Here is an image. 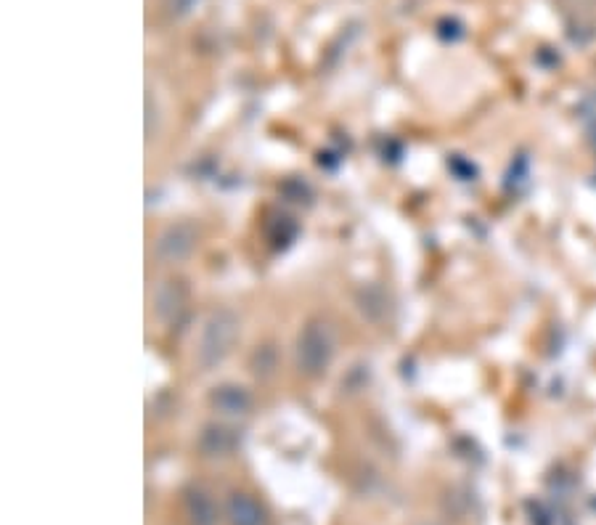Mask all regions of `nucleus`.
Listing matches in <instances>:
<instances>
[{
	"mask_svg": "<svg viewBox=\"0 0 596 525\" xmlns=\"http://www.w3.org/2000/svg\"><path fill=\"white\" fill-rule=\"evenodd\" d=\"M199 244V229L194 223H173L167 226L162 234L157 236L154 242V258L165 266H175V263H183L194 255Z\"/></svg>",
	"mask_w": 596,
	"mask_h": 525,
	"instance_id": "7ed1b4c3",
	"label": "nucleus"
},
{
	"mask_svg": "<svg viewBox=\"0 0 596 525\" xmlns=\"http://www.w3.org/2000/svg\"><path fill=\"white\" fill-rule=\"evenodd\" d=\"M183 303H186V292L178 282H165L154 295V311L165 321L175 319L183 311Z\"/></svg>",
	"mask_w": 596,
	"mask_h": 525,
	"instance_id": "423d86ee",
	"label": "nucleus"
},
{
	"mask_svg": "<svg viewBox=\"0 0 596 525\" xmlns=\"http://www.w3.org/2000/svg\"><path fill=\"white\" fill-rule=\"evenodd\" d=\"M186 512H189L191 525H218V510L204 491H189Z\"/></svg>",
	"mask_w": 596,
	"mask_h": 525,
	"instance_id": "6e6552de",
	"label": "nucleus"
},
{
	"mask_svg": "<svg viewBox=\"0 0 596 525\" xmlns=\"http://www.w3.org/2000/svg\"><path fill=\"white\" fill-rule=\"evenodd\" d=\"M334 350H337V337L334 329L321 319L308 321L300 329L295 343V361L305 377H321L332 366Z\"/></svg>",
	"mask_w": 596,
	"mask_h": 525,
	"instance_id": "f03ea898",
	"label": "nucleus"
},
{
	"mask_svg": "<svg viewBox=\"0 0 596 525\" xmlns=\"http://www.w3.org/2000/svg\"><path fill=\"white\" fill-rule=\"evenodd\" d=\"M236 340H239V316L231 308H218L212 311L202 324L197 340V366L202 372H212L231 356Z\"/></svg>",
	"mask_w": 596,
	"mask_h": 525,
	"instance_id": "f257e3e1",
	"label": "nucleus"
},
{
	"mask_svg": "<svg viewBox=\"0 0 596 525\" xmlns=\"http://www.w3.org/2000/svg\"><path fill=\"white\" fill-rule=\"evenodd\" d=\"M231 446H234V438L226 427L207 425L199 435V449H202L204 457H226Z\"/></svg>",
	"mask_w": 596,
	"mask_h": 525,
	"instance_id": "0eeeda50",
	"label": "nucleus"
},
{
	"mask_svg": "<svg viewBox=\"0 0 596 525\" xmlns=\"http://www.w3.org/2000/svg\"><path fill=\"white\" fill-rule=\"evenodd\" d=\"M226 518L231 525H265V510L249 494H231L226 502Z\"/></svg>",
	"mask_w": 596,
	"mask_h": 525,
	"instance_id": "20e7f679",
	"label": "nucleus"
},
{
	"mask_svg": "<svg viewBox=\"0 0 596 525\" xmlns=\"http://www.w3.org/2000/svg\"><path fill=\"white\" fill-rule=\"evenodd\" d=\"M159 120H162V115H159V107H157V99L151 96H146V141H154V138L159 136Z\"/></svg>",
	"mask_w": 596,
	"mask_h": 525,
	"instance_id": "1a4fd4ad",
	"label": "nucleus"
},
{
	"mask_svg": "<svg viewBox=\"0 0 596 525\" xmlns=\"http://www.w3.org/2000/svg\"><path fill=\"white\" fill-rule=\"evenodd\" d=\"M249 404H252L249 393L244 388H239V385H220L212 393V406L223 411V414H228V417H242V414H247Z\"/></svg>",
	"mask_w": 596,
	"mask_h": 525,
	"instance_id": "39448f33",
	"label": "nucleus"
}]
</instances>
